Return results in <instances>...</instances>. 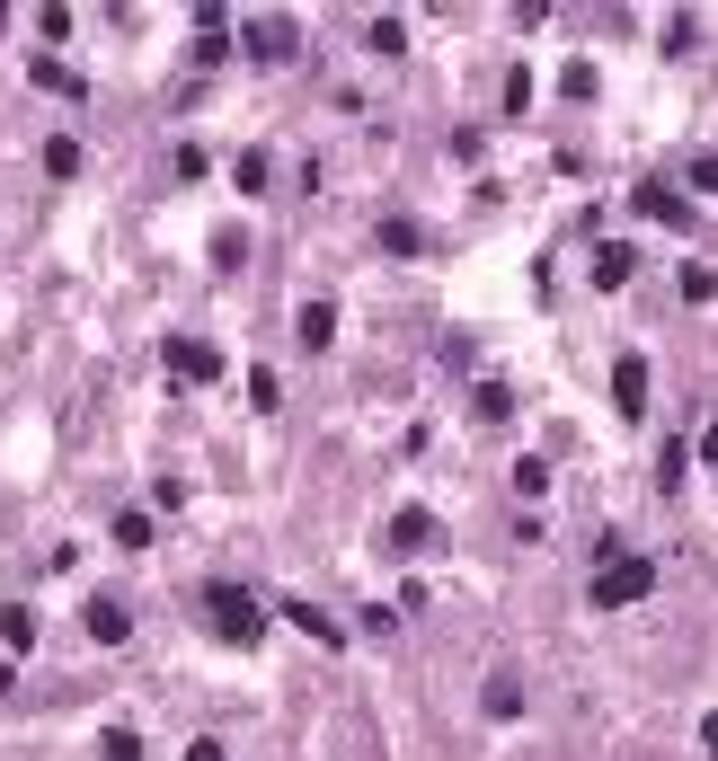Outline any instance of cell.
I'll list each match as a JSON object with an SVG mask.
<instances>
[{
    "mask_svg": "<svg viewBox=\"0 0 718 761\" xmlns=\"http://www.w3.org/2000/svg\"><path fill=\"white\" fill-rule=\"evenodd\" d=\"M205 619H214L231 647H257V638H267V611H257V593H248V585H231V576H214V585H205Z\"/></svg>",
    "mask_w": 718,
    "mask_h": 761,
    "instance_id": "cell-1",
    "label": "cell"
},
{
    "mask_svg": "<svg viewBox=\"0 0 718 761\" xmlns=\"http://www.w3.org/2000/svg\"><path fill=\"white\" fill-rule=\"evenodd\" d=\"M647 585H657V567H647V559H604V576L585 585V602H595V611H621V602H638Z\"/></svg>",
    "mask_w": 718,
    "mask_h": 761,
    "instance_id": "cell-2",
    "label": "cell"
},
{
    "mask_svg": "<svg viewBox=\"0 0 718 761\" xmlns=\"http://www.w3.org/2000/svg\"><path fill=\"white\" fill-rule=\"evenodd\" d=\"M630 204H638L647 222H666V231H692V222H701L692 204H683V186H666V177H638V186H630Z\"/></svg>",
    "mask_w": 718,
    "mask_h": 761,
    "instance_id": "cell-3",
    "label": "cell"
},
{
    "mask_svg": "<svg viewBox=\"0 0 718 761\" xmlns=\"http://www.w3.org/2000/svg\"><path fill=\"white\" fill-rule=\"evenodd\" d=\"M169 372H178V381H214L222 355H214V345H195V336H169Z\"/></svg>",
    "mask_w": 718,
    "mask_h": 761,
    "instance_id": "cell-4",
    "label": "cell"
},
{
    "mask_svg": "<svg viewBox=\"0 0 718 761\" xmlns=\"http://www.w3.org/2000/svg\"><path fill=\"white\" fill-rule=\"evenodd\" d=\"M612 407H621V417H638V407H647V355H621V372H612Z\"/></svg>",
    "mask_w": 718,
    "mask_h": 761,
    "instance_id": "cell-5",
    "label": "cell"
},
{
    "mask_svg": "<svg viewBox=\"0 0 718 761\" xmlns=\"http://www.w3.org/2000/svg\"><path fill=\"white\" fill-rule=\"evenodd\" d=\"M630 266H638V257H630L621 240H612V248H595V284H604V293H612V284H630Z\"/></svg>",
    "mask_w": 718,
    "mask_h": 761,
    "instance_id": "cell-6",
    "label": "cell"
},
{
    "mask_svg": "<svg viewBox=\"0 0 718 761\" xmlns=\"http://www.w3.org/2000/svg\"><path fill=\"white\" fill-rule=\"evenodd\" d=\"M89 638H107V647H124V602H89Z\"/></svg>",
    "mask_w": 718,
    "mask_h": 761,
    "instance_id": "cell-7",
    "label": "cell"
},
{
    "mask_svg": "<svg viewBox=\"0 0 718 761\" xmlns=\"http://www.w3.org/2000/svg\"><path fill=\"white\" fill-rule=\"evenodd\" d=\"M45 169H53V177H81V143H72V133H53V143H45Z\"/></svg>",
    "mask_w": 718,
    "mask_h": 761,
    "instance_id": "cell-8",
    "label": "cell"
},
{
    "mask_svg": "<svg viewBox=\"0 0 718 761\" xmlns=\"http://www.w3.org/2000/svg\"><path fill=\"white\" fill-rule=\"evenodd\" d=\"M329 336H338V310L311 302V310H302V345H329Z\"/></svg>",
    "mask_w": 718,
    "mask_h": 761,
    "instance_id": "cell-9",
    "label": "cell"
},
{
    "mask_svg": "<svg viewBox=\"0 0 718 761\" xmlns=\"http://www.w3.org/2000/svg\"><path fill=\"white\" fill-rule=\"evenodd\" d=\"M0 638H10V647H36V611L10 602V611H0Z\"/></svg>",
    "mask_w": 718,
    "mask_h": 761,
    "instance_id": "cell-10",
    "label": "cell"
},
{
    "mask_svg": "<svg viewBox=\"0 0 718 761\" xmlns=\"http://www.w3.org/2000/svg\"><path fill=\"white\" fill-rule=\"evenodd\" d=\"M683 302H718V266H683Z\"/></svg>",
    "mask_w": 718,
    "mask_h": 761,
    "instance_id": "cell-11",
    "label": "cell"
},
{
    "mask_svg": "<svg viewBox=\"0 0 718 761\" xmlns=\"http://www.w3.org/2000/svg\"><path fill=\"white\" fill-rule=\"evenodd\" d=\"M683 469H692V443H666V461H657V478H666V488H683Z\"/></svg>",
    "mask_w": 718,
    "mask_h": 761,
    "instance_id": "cell-12",
    "label": "cell"
},
{
    "mask_svg": "<svg viewBox=\"0 0 718 761\" xmlns=\"http://www.w3.org/2000/svg\"><path fill=\"white\" fill-rule=\"evenodd\" d=\"M692 186H701V195H718V160H692Z\"/></svg>",
    "mask_w": 718,
    "mask_h": 761,
    "instance_id": "cell-13",
    "label": "cell"
},
{
    "mask_svg": "<svg viewBox=\"0 0 718 761\" xmlns=\"http://www.w3.org/2000/svg\"><path fill=\"white\" fill-rule=\"evenodd\" d=\"M186 761H222V744H214V735H205V744H186Z\"/></svg>",
    "mask_w": 718,
    "mask_h": 761,
    "instance_id": "cell-14",
    "label": "cell"
},
{
    "mask_svg": "<svg viewBox=\"0 0 718 761\" xmlns=\"http://www.w3.org/2000/svg\"><path fill=\"white\" fill-rule=\"evenodd\" d=\"M701 461H718V426H701Z\"/></svg>",
    "mask_w": 718,
    "mask_h": 761,
    "instance_id": "cell-15",
    "label": "cell"
}]
</instances>
